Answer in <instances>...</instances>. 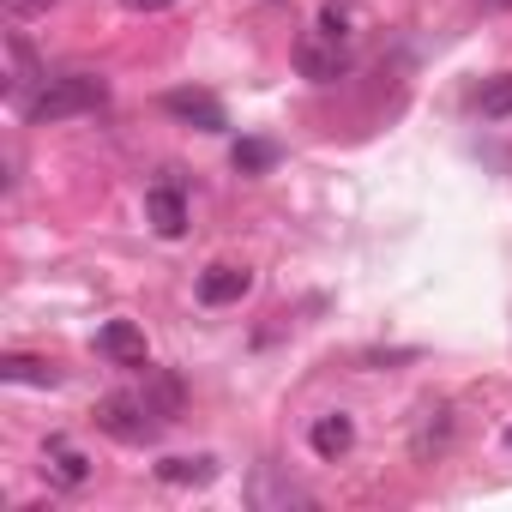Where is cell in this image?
<instances>
[{"mask_svg": "<svg viewBox=\"0 0 512 512\" xmlns=\"http://www.w3.org/2000/svg\"><path fill=\"white\" fill-rule=\"evenodd\" d=\"M103 103H109V79H103V73H55V79L31 97L25 121H31V127H49V121H79V115H97Z\"/></svg>", "mask_w": 512, "mask_h": 512, "instance_id": "6da1fadb", "label": "cell"}, {"mask_svg": "<svg viewBox=\"0 0 512 512\" xmlns=\"http://www.w3.org/2000/svg\"><path fill=\"white\" fill-rule=\"evenodd\" d=\"M97 428L109 434V440H121V446H151L169 422L145 404V392H109V398H97Z\"/></svg>", "mask_w": 512, "mask_h": 512, "instance_id": "7a4b0ae2", "label": "cell"}, {"mask_svg": "<svg viewBox=\"0 0 512 512\" xmlns=\"http://www.w3.org/2000/svg\"><path fill=\"white\" fill-rule=\"evenodd\" d=\"M296 73H302L308 85H338V79L350 73V43L314 25V31L296 43Z\"/></svg>", "mask_w": 512, "mask_h": 512, "instance_id": "3957f363", "label": "cell"}, {"mask_svg": "<svg viewBox=\"0 0 512 512\" xmlns=\"http://www.w3.org/2000/svg\"><path fill=\"white\" fill-rule=\"evenodd\" d=\"M43 85H49V67H43V61L31 55V43L13 31V37H7V103L25 115V109H31V97H37Z\"/></svg>", "mask_w": 512, "mask_h": 512, "instance_id": "277c9868", "label": "cell"}, {"mask_svg": "<svg viewBox=\"0 0 512 512\" xmlns=\"http://www.w3.org/2000/svg\"><path fill=\"white\" fill-rule=\"evenodd\" d=\"M145 223H151L163 241H181V235H187V193H181L175 181H151V193H145Z\"/></svg>", "mask_w": 512, "mask_h": 512, "instance_id": "5b68a950", "label": "cell"}, {"mask_svg": "<svg viewBox=\"0 0 512 512\" xmlns=\"http://www.w3.org/2000/svg\"><path fill=\"white\" fill-rule=\"evenodd\" d=\"M163 115L199 127V133H223V127H229V115H223V103H217L211 91H169V97H163Z\"/></svg>", "mask_w": 512, "mask_h": 512, "instance_id": "8992f818", "label": "cell"}, {"mask_svg": "<svg viewBox=\"0 0 512 512\" xmlns=\"http://www.w3.org/2000/svg\"><path fill=\"white\" fill-rule=\"evenodd\" d=\"M308 446H314V458H326V464L350 458V446H356V416H344V410H326V416H314V428H308Z\"/></svg>", "mask_w": 512, "mask_h": 512, "instance_id": "52a82bcc", "label": "cell"}, {"mask_svg": "<svg viewBox=\"0 0 512 512\" xmlns=\"http://www.w3.org/2000/svg\"><path fill=\"white\" fill-rule=\"evenodd\" d=\"M247 290H253V272L247 266H205L199 272V302L205 308H235Z\"/></svg>", "mask_w": 512, "mask_h": 512, "instance_id": "ba28073f", "label": "cell"}, {"mask_svg": "<svg viewBox=\"0 0 512 512\" xmlns=\"http://www.w3.org/2000/svg\"><path fill=\"white\" fill-rule=\"evenodd\" d=\"M97 350H103L115 368H151V356H145V332L127 326V320H109V326L97 332Z\"/></svg>", "mask_w": 512, "mask_h": 512, "instance_id": "9c48e42d", "label": "cell"}, {"mask_svg": "<svg viewBox=\"0 0 512 512\" xmlns=\"http://www.w3.org/2000/svg\"><path fill=\"white\" fill-rule=\"evenodd\" d=\"M0 380H7V386H61V368L55 362H43V356H19V350H7V356H0Z\"/></svg>", "mask_w": 512, "mask_h": 512, "instance_id": "30bf717a", "label": "cell"}, {"mask_svg": "<svg viewBox=\"0 0 512 512\" xmlns=\"http://www.w3.org/2000/svg\"><path fill=\"white\" fill-rule=\"evenodd\" d=\"M139 392H145V404H151L163 422H175V416H181V404H187V386H181V374H169V368H151Z\"/></svg>", "mask_w": 512, "mask_h": 512, "instance_id": "8fae6325", "label": "cell"}, {"mask_svg": "<svg viewBox=\"0 0 512 512\" xmlns=\"http://www.w3.org/2000/svg\"><path fill=\"white\" fill-rule=\"evenodd\" d=\"M247 500L260 506V512H266V506H314V494H308V488H296V482H278V476H272V464H266L260 476H253Z\"/></svg>", "mask_w": 512, "mask_h": 512, "instance_id": "7c38bea8", "label": "cell"}, {"mask_svg": "<svg viewBox=\"0 0 512 512\" xmlns=\"http://www.w3.org/2000/svg\"><path fill=\"white\" fill-rule=\"evenodd\" d=\"M43 458L55 464V476H61L67 488H85V482H91V458H85V452H73V440H67V434H49Z\"/></svg>", "mask_w": 512, "mask_h": 512, "instance_id": "4fadbf2b", "label": "cell"}, {"mask_svg": "<svg viewBox=\"0 0 512 512\" xmlns=\"http://www.w3.org/2000/svg\"><path fill=\"white\" fill-rule=\"evenodd\" d=\"M217 476V458H163L157 464V482H169V488H205Z\"/></svg>", "mask_w": 512, "mask_h": 512, "instance_id": "5bb4252c", "label": "cell"}, {"mask_svg": "<svg viewBox=\"0 0 512 512\" xmlns=\"http://www.w3.org/2000/svg\"><path fill=\"white\" fill-rule=\"evenodd\" d=\"M470 103H476V115H482V121H512V73L482 79V91H476Z\"/></svg>", "mask_w": 512, "mask_h": 512, "instance_id": "9a60e30c", "label": "cell"}, {"mask_svg": "<svg viewBox=\"0 0 512 512\" xmlns=\"http://www.w3.org/2000/svg\"><path fill=\"white\" fill-rule=\"evenodd\" d=\"M229 163H235L241 175H266V169L278 163V145H272V139H241V145L229 151Z\"/></svg>", "mask_w": 512, "mask_h": 512, "instance_id": "2e32d148", "label": "cell"}, {"mask_svg": "<svg viewBox=\"0 0 512 512\" xmlns=\"http://www.w3.org/2000/svg\"><path fill=\"white\" fill-rule=\"evenodd\" d=\"M446 434H452V410H434V422H422V434H416V452L446 446Z\"/></svg>", "mask_w": 512, "mask_h": 512, "instance_id": "e0dca14e", "label": "cell"}, {"mask_svg": "<svg viewBox=\"0 0 512 512\" xmlns=\"http://www.w3.org/2000/svg\"><path fill=\"white\" fill-rule=\"evenodd\" d=\"M0 7H7L13 19H31V13H49V7H55V0H0Z\"/></svg>", "mask_w": 512, "mask_h": 512, "instance_id": "ac0fdd59", "label": "cell"}, {"mask_svg": "<svg viewBox=\"0 0 512 512\" xmlns=\"http://www.w3.org/2000/svg\"><path fill=\"white\" fill-rule=\"evenodd\" d=\"M127 13H169V7H181V0H121Z\"/></svg>", "mask_w": 512, "mask_h": 512, "instance_id": "d6986e66", "label": "cell"}, {"mask_svg": "<svg viewBox=\"0 0 512 512\" xmlns=\"http://www.w3.org/2000/svg\"><path fill=\"white\" fill-rule=\"evenodd\" d=\"M482 7H488V13H506V7H512V0H482Z\"/></svg>", "mask_w": 512, "mask_h": 512, "instance_id": "ffe728a7", "label": "cell"}, {"mask_svg": "<svg viewBox=\"0 0 512 512\" xmlns=\"http://www.w3.org/2000/svg\"><path fill=\"white\" fill-rule=\"evenodd\" d=\"M506 452H512V428H506Z\"/></svg>", "mask_w": 512, "mask_h": 512, "instance_id": "44dd1931", "label": "cell"}]
</instances>
